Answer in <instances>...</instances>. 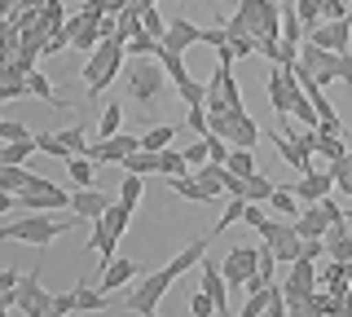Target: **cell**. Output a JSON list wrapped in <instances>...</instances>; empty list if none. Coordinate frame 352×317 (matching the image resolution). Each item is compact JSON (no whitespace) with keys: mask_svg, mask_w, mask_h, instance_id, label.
Instances as JSON below:
<instances>
[{"mask_svg":"<svg viewBox=\"0 0 352 317\" xmlns=\"http://www.w3.org/2000/svg\"><path fill=\"white\" fill-rule=\"evenodd\" d=\"M27 93H31V97H40V102H49V106H66V102H62V97H58V93H53V84H49V80H44V75H40V71H27Z\"/></svg>","mask_w":352,"mask_h":317,"instance_id":"obj_36","label":"cell"},{"mask_svg":"<svg viewBox=\"0 0 352 317\" xmlns=\"http://www.w3.org/2000/svg\"><path fill=\"white\" fill-rule=\"evenodd\" d=\"M62 234H66V221H58V216H49V212H31V216H22V221L0 229L5 243H31V247H49V243H58Z\"/></svg>","mask_w":352,"mask_h":317,"instance_id":"obj_4","label":"cell"},{"mask_svg":"<svg viewBox=\"0 0 352 317\" xmlns=\"http://www.w3.org/2000/svg\"><path fill=\"white\" fill-rule=\"evenodd\" d=\"M242 212H247V199L229 194V199H225V212H220V221H216V229H212V238H216V234H225L229 225H238V221H242Z\"/></svg>","mask_w":352,"mask_h":317,"instance_id":"obj_35","label":"cell"},{"mask_svg":"<svg viewBox=\"0 0 352 317\" xmlns=\"http://www.w3.org/2000/svg\"><path fill=\"white\" fill-rule=\"evenodd\" d=\"M18 203L27 207V212H62V207H71V194H66L62 185L36 177L27 190H18Z\"/></svg>","mask_w":352,"mask_h":317,"instance_id":"obj_9","label":"cell"},{"mask_svg":"<svg viewBox=\"0 0 352 317\" xmlns=\"http://www.w3.org/2000/svg\"><path fill=\"white\" fill-rule=\"evenodd\" d=\"M62 146L66 150H71V155H84V150H88V137H84V124H71V128H62Z\"/></svg>","mask_w":352,"mask_h":317,"instance_id":"obj_45","label":"cell"},{"mask_svg":"<svg viewBox=\"0 0 352 317\" xmlns=\"http://www.w3.org/2000/svg\"><path fill=\"white\" fill-rule=\"evenodd\" d=\"M159 62H163V71H168L172 84H185V80H190V71H185V53H176V49L163 45L159 49Z\"/></svg>","mask_w":352,"mask_h":317,"instance_id":"obj_29","label":"cell"},{"mask_svg":"<svg viewBox=\"0 0 352 317\" xmlns=\"http://www.w3.org/2000/svg\"><path fill=\"white\" fill-rule=\"evenodd\" d=\"M124 172H141V177L159 172V150H132V155L124 159Z\"/></svg>","mask_w":352,"mask_h":317,"instance_id":"obj_33","label":"cell"},{"mask_svg":"<svg viewBox=\"0 0 352 317\" xmlns=\"http://www.w3.org/2000/svg\"><path fill=\"white\" fill-rule=\"evenodd\" d=\"M225 168L238 172V177H251V172H260V168H256V155H251V146H229Z\"/></svg>","mask_w":352,"mask_h":317,"instance_id":"obj_28","label":"cell"},{"mask_svg":"<svg viewBox=\"0 0 352 317\" xmlns=\"http://www.w3.org/2000/svg\"><path fill=\"white\" fill-rule=\"evenodd\" d=\"M313 291H317V260L300 256L291 265V278L282 282V295H286V304H291V313H304V304H308Z\"/></svg>","mask_w":352,"mask_h":317,"instance_id":"obj_6","label":"cell"},{"mask_svg":"<svg viewBox=\"0 0 352 317\" xmlns=\"http://www.w3.org/2000/svg\"><path fill=\"white\" fill-rule=\"evenodd\" d=\"M198 278H203V291L216 300V313H229V278H225V269L216 265V260H207L203 256V265H198Z\"/></svg>","mask_w":352,"mask_h":317,"instance_id":"obj_15","label":"cell"},{"mask_svg":"<svg viewBox=\"0 0 352 317\" xmlns=\"http://www.w3.org/2000/svg\"><path fill=\"white\" fill-rule=\"evenodd\" d=\"M304 40H313V45H322V49H335V53H348L352 18H326V23H317Z\"/></svg>","mask_w":352,"mask_h":317,"instance_id":"obj_11","label":"cell"},{"mask_svg":"<svg viewBox=\"0 0 352 317\" xmlns=\"http://www.w3.org/2000/svg\"><path fill=\"white\" fill-rule=\"evenodd\" d=\"M207 159L225 163V159H229V141H225V137H216V133H207Z\"/></svg>","mask_w":352,"mask_h":317,"instance_id":"obj_48","label":"cell"},{"mask_svg":"<svg viewBox=\"0 0 352 317\" xmlns=\"http://www.w3.org/2000/svg\"><path fill=\"white\" fill-rule=\"evenodd\" d=\"M326 260H352V238H348V221H335L326 229Z\"/></svg>","mask_w":352,"mask_h":317,"instance_id":"obj_21","label":"cell"},{"mask_svg":"<svg viewBox=\"0 0 352 317\" xmlns=\"http://www.w3.org/2000/svg\"><path fill=\"white\" fill-rule=\"evenodd\" d=\"M335 190H339V194H348V199H352V172H344V177H335Z\"/></svg>","mask_w":352,"mask_h":317,"instance_id":"obj_60","label":"cell"},{"mask_svg":"<svg viewBox=\"0 0 352 317\" xmlns=\"http://www.w3.org/2000/svg\"><path fill=\"white\" fill-rule=\"evenodd\" d=\"M176 97H181L185 106H203V102H207V84H203V80H194V75H190L185 84H176Z\"/></svg>","mask_w":352,"mask_h":317,"instance_id":"obj_42","label":"cell"},{"mask_svg":"<svg viewBox=\"0 0 352 317\" xmlns=\"http://www.w3.org/2000/svg\"><path fill=\"white\" fill-rule=\"evenodd\" d=\"M256 234L264 238V243L273 247V256H278V265H295L300 260V247H304V238H300V229H295V221H286V216H278V221H264Z\"/></svg>","mask_w":352,"mask_h":317,"instance_id":"obj_5","label":"cell"},{"mask_svg":"<svg viewBox=\"0 0 352 317\" xmlns=\"http://www.w3.org/2000/svg\"><path fill=\"white\" fill-rule=\"evenodd\" d=\"M220 269H225L229 287H242V282L260 269V247H234L225 260H220Z\"/></svg>","mask_w":352,"mask_h":317,"instance_id":"obj_13","label":"cell"},{"mask_svg":"<svg viewBox=\"0 0 352 317\" xmlns=\"http://www.w3.org/2000/svg\"><path fill=\"white\" fill-rule=\"evenodd\" d=\"M124 40L119 36H106L102 45H97L93 53H88V62H84V71H80V80L88 84V97H102L110 84H115V75L124 71Z\"/></svg>","mask_w":352,"mask_h":317,"instance_id":"obj_1","label":"cell"},{"mask_svg":"<svg viewBox=\"0 0 352 317\" xmlns=\"http://www.w3.org/2000/svg\"><path fill=\"white\" fill-rule=\"evenodd\" d=\"M291 190L300 194V203H317V199H326V194L335 190V177H330V168H326V172H317V168H313V172H304V177L295 181Z\"/></svg>","mask_w":352,"mask_h":317,"instance_id":"obj_17","label":"cell"},{"mask_svg":"<svg viewBox=\"0 0 352 317\" xmlns=\"http://www.w3.org/2000/svg\"><path fill=\"white\" fill-rule=\"evenodd\" d=\"M264 93H269L273 115L286 119V115H291V102L300 97V75H295V67H273L269 80H264Z\"/></svg>","mask_w":352,"mask_h":317,"instance_id":"obj_7","label":"cell"},{"mask_svg":"<svg viewBox=\"0 0 352 317\" xmlns=\"http://www.w3.org/2000/svg\"><path fill=\"white\" fill-rule=\"evenodd\" d=\"M102 221H106L110 229H115V234H119V238H124V234H128V221H132V207H124V203H119V199H115V203H110V207H106V216H102Z\"/></svg>","mask_w":352,"mask_h":317,"instance_id":"obj_41","label":"cell"},{"mask_svg":"<svg viewBox=\"0 0 352 317\" xmlns=\"http://www.w3.org/2000/svg\"><path fill=\"white\" fill-rule=\"evenodd\" d=\"M203 45H212V49L229 45V31H225V23H220V27H203Z\"/></svg>","mask_w":352,"mask_h":317,"instance_id":"obj_52","label":"cell"},{"mask_svg":"<svg viewBox=\"0 0 352 317\" xmlns=\"http://www.w3.org/2000/svg\"><path fill=\"white\" fill-rule=\"evenodd\" d=\"M185 159H190V168H198V163H207V137H198L190 150H185Z\"/></svg>","mask_w":352,"mask_h":317,"instance_id":"obj_56","label":"cell"},{"mask_svg":"<svg viewBox=\"0 0 352 317\" xmlns=\"http://www.w3.org/2000/svg\"><path fill=\"white\" fill-rule=\"evenodd\" d=\"M172 137H176V124H154L141 133V150H163V146H172Z\"/></svg>","mask_w":352,"mask_h":317,"instance_id":"obj_37","label":"cell"},{"mask_svg":"<svg viewBox=\"0 0 352 317\" xmlns=\"http://www.w3.org/2000/svg\"><path fill=\"white\" fill-rule=\"evenodd\" d=\"M93 168H97V163L88 159V155H71V159H66V172H71L75 190H84V185H93Z\"/></svg>","mask_w":352,"mask_h":317,"instance_id":"obj_34","label":"cell"},{"mask_svg":"<svg viewBox=\"0 0 352 317\" xmlns=\"http://www.w3.org/2000/svg\"><path fill=\"white\" fill-rule=\"evenodd\" d=\"M335 75H339V84H344V89H352V53H339Z\"/></svg>","mask_w":352,"mask_h":317,"instance_id":"obj_53","label":"cell"},{"mask_svg":"<svg viewBox=\"0 0 352 317\" xmlns=\"http://www.w3.org/2000/svg\"><path fill=\"white\" fill-rule=\"evenodd\" d=\"M128 53H132V58H159V49H163V40H154L150 36V31H137V36H132L128 40V45H124Z\"/></svg>","mask_w":352,"mask_h":317,"instance_id":"obj_39","label":"cell"},{"mask_svg":"<svg viewBox=\"0 0 352 317\" xmlns=\"http://www.w3.org/2000/svg\"><path fill=\"white\" fill-rule=\"evenodd\" d=\"M269 207L278 216H286V221H295V216H300V194H295L291 185H278V190L269 194Z\"/></svg>","mask_w":352,"mask_h":317,"instance_id":"obj_24","label":"cell"},{"mask_svg":"<svg viewBox=\"0 0 352 317\" xmlns=\"http://www.w3.org/2000/svg\"><path fill=\"white\" fill-rule=\"evenodd\" d=\"M110 203H115L110 194H102L97 185H84V190L71 194V216H75V221H97V216H106Z\"/></svg>","mask_w":352,"mask_h":317,"instance_id":"obj_14","label":"cell"},{"mask_svg":"<svg viewBox=\"0 0 352 317\" xmlns=\"http://www.w3.org/2000/svg\"><path fill=\"white\" fill-rule=\"evenodd\" d=\"M132 150H141V137H132V133H115V137H97L93 146L84 150L93 163H124Z\"/></svg>","mask_w":352,"mask_h":317,"instance_id":"obj_10","label":"cell"},{"mask_svg":"<svg viewBox=\"0 0 352 317\" xmlns=\"http://www.w3.org/2000/svg\"><path fill=\"white\" fill-rule=\"evenodd\" d=\"M313 155H322V159H344V155H348V146H344V137H339V133H322V128H317V146H313Z\"/></svg>","mask_w":352,"mask_h":317,"instance_id":"obj_32","label":"cell"},{"mask_svg":"<svg viewBox=\"0 0 352 317\" xmlns=\"http://www.w3.org/2000/svg\"><path fill=\"white\" fill-rule=\"evenodd\" d=\"M106 9H110V0H84V14L88 18H102Z\"/></svg>","mask_w":352,"mask_h":317,"instance_id":"obj_59","label":"cell"},{"mask_svg":"<svg viewBox=\"0 0 352 317\" xmlns=\"http://www.w3.org/2000/svg\"><path fill=\"white\" fill-rule=\"evenodd\" d=\"M31 181H36V172H31V168H22V163H0V190L18 194V190H27Z\"/></svg>","mask_w":352,"mask_h":317,"instance_id":"obj_22","label":"cell"},{"mask_svg":"<svg viewBox=\"0 0 352 317\" xmlns=\"http://www.w3.org/2000/svg\"><path fill=\"white\" fill-rule=\"evenodd\" d=\"M14 309L27 313V317H49L53 295L40 287V269H31V273H22V278H18V287H14Z\"/></svg>","mask_w":352,"mask_h":317,"instance_id":"obj_8","label":"cell"},{"mask_svg":"<svg viewBox=\"0 0 352 317\" xmlns=\"http://www.w3.org/2000/svg\"><path fill=\"white\" fill-rule=\"evenodd\" d=\"M190 313H194V317H212V313H216V300H212L207 291H194V295H190Z\"/></svg>","mask_w":352,"mask_h":317,"instance_id":"obj_47","label":"cell"},{"mask_svg":"<svg viewBox=\"0 0 352 317\" xmlns=\"http://www.w3.org/2000/svg\"><path fill=\"white\" fill-rule=\"evenodd\" d=\"M141 27H146L154 40H163V31H168V23H163V14H159L154 5H150V9H141Z\"/></svg>","mask_w":352,"mask_h":317,"instance_id":"obj_46","label":"cell"},{"mask_svg":"<svg viewBox=\"0 0 352 317\" xmlns=\"http://www.w3.org/2000/svg\"><path fill=\"white\" fill-rule=\"evenodd\" d=\"M269 141L278 146V155H282L286 163H291V168L300 172V177H304V172H313V155H308V150H304L295 137H286V133H269Z\"/></svg>","mask_w":352,"mask_h":317,"instance_id":"obj_18","label":"cell"},{"mask_svg":"<svg viewBox=\"0 0 352 317\" xmlns=\"http://www.w3.org/2000/svg\"><path fill=\"white\" fill-rule=\"evenodd\" d=\"M344 172H352V150L344 159H330V177H344Z\"/></svg>","mask_w":352,"mask_h":317,"instance_id":"obj_58","label":"cell"},{"mask_svg":"<svg viewBox=\"0 0 352 317\" xmlns=\"http://www.w3.org/2000/svg\"><path fill=\"white\" fill-rule=\"evenodd\" d=\"M18 137H31L27 124H14V119H0V141H18Z\"/></svg>","mask_w":352,"mask_h":317,"instance_id":"obj_51","label":"cell"},{"mask_svg":"<svg viewBox=\"0 0 352 317\" xmlns=\"http://www.w3.org/2000/svg\"><path fill=\"white\" fill-rule=\"evenodd\" d=\"M282 40L304 45V23H300V9L295 5H282Z\"/></svg>","mask_w":352,"mask_h":317,"instance_id":"obj_38","label":"cell"},{"mask_svg":"<svg viewBox=\"0 0 352 317\" xmlns=\"http://www.w3.org/2000/svg\"><path fill=\"white\" fill-rule=\"evenodd\" d=\"M102 40H106V36H102V23H97V18H88V23H84L80 31H75V40H71V45L80 49V53H93L97 45H102Z\"/></svg>","mask_w":352,"mask_h":317,"instance_id":"obj_31","label":"cell"},{"mask_svg":"<svg viewBox=\"0 0 352 317\" xmlns=\"http://www.w3.org/2000/svg\"><path fill=\"white\" fill-rule=\"evenodd\" d=\"M295 229H300V238H326V229H330L326 207L322 203H304L300 216H295Z\"/></svg>","mask_w":352,"mask_h":317,"instance_id":"obj_19","label":"cell"},{"mask_svg":"<svg viewBox=\"0 0 352 317\" xmlns=\"http://www.w3.org/2000/svg\"><path fill=\"white\" fill-rule=\"evenodd\" d=\"M36 150H40V155H53V159H71V150H66L62 146V137L58 133H36Z\"/></svg>","mask_w":352,"mask_h":317,"instance_id":"obj_43","label":"cell"},{"mask_svg":"<svg viewBox=\"0 0 352 317\" xmlns=\"http://www.w3.org/2000/svg\"><path fill=\"white\" fill-rule=\"evenodd\" d=\"M146 273V265H137V260H110V265H102V278H97V287H102L106 295H115V291H124V287H132V282Z\"/></svg>","mask_w":352,"mask_h":317,"instance_id":"obj_12","label":"cell"},{"mask_svg":"<svg viewBox=\"0 0 352 317\" xmlns=\"http://www.w3.org/2000/svg\"><path fill=\"white\" fill-rule=\"evenodd\" d=\"M18 278H22L18 269H0V295H5V291H14V287H18Z\"/></svg>","mask_w":352,"mask_h":317,"instance_id":"obj_57","label":"cell"},{"mask_svg":"<svg viewBox=\"0 0 352 317\" xmlns=\"http://www.w3.org/2000/svg\"><path fill=\"white\" fill-rule=\"evenodd\" d=\"M181 278V265L176 260H168L163 269H154V273H141V282L128 291V313H141V317H150L154 309H159V300L168 295V287Z\"/></svg>","mask_w":352,"mask_h":317,"instance_id":"obj_3","label":"cell"},{"mask_svg":"<svg viewBox=\"0 0 352 317\" xmlns=\"http://www.w3.org/2000/svg\"><path fill=\"white\" fill-rule=\"evenodd\" d=\"M141 194H146V177H141V172H124V185H119V203L137 212Z\"/></svg>","mask_w":352,"mask_h":317,"instance_id":"obj_27","label":"cell"},{"mask_svg":"<svg viewBox=\"0 0 352 317\" xmlns=\"http://www.w3.org/2000/svg\"><path fill=\"white\" fill-rule=\"evenodd\" d=\"M115 243H119V234L102 221V216H97V221H93V234H88V251H93L102 265H110V260H115Z\"/></svg>","mask_w":352,"mask_h":317,"instance_id":"obj_20","label":"cell"},{"mask_svg":"<svg viewBox=\"0 0 352 317\" xmlns=\"http://www.w3.org/2000/svg\"><path fill=\"white\" fill-rule=\"evenodd\" d=\"M269 216H264V207L260 203H247V212H242V225H251V229H260Z\"/></svg>","mask_w":352,"mask_h":317,"instance_id":"obj_54","label":"cell"},{"mask_svg":"<svg viewBox=\"0 0 352 317\" xmlns=\"http://www.w3.org/2000/svg\"><path fill=\"white\" fill-rule=\"evenodd\" d=\"M163 45L176 49V53H185V49H194V45H203V27L190 23V18H168V31H163Z\"/></svg>","mask_w":352,"mask_h":317,"instance_id":"obj_16","label":"cell"},{"mask_svg":"<svg viewBox=\"0 0 352 317\" xmlns=\"http://www.w3.org/2000/svg\"><path fill=\"white\" fill-rule=\"evenodd\" d=\"M18 203V194H9V190H0V216H5L9 212V207H14Z\"/></svg>","mask_w":352,"mask_h":317,"instance_id":"obj_61","label":"cell"},{"mask_svg":"<svg viewBox=\"0 0 352 317\" xmlns=\"http://www.w3.org/2000/svg\"><path fill=\"white\" fill-rule=\"evenodd\" d=\"M269 295H273V282L264 291H251L247 295V304H242V317H260V313H269Z\"/></svg>","mask_w":352,"mask_h":317,"instance_id":"obj_44","label":"cell"},{"mask_svg":"<svg viewBox=\"0 0 352 317\" xmlns=\"http://www.w3.org/2000/svg\"><path fill=\"white\" fill-rule=\"evenodd\" d=\"M185 124H190L198 137H207V106H190V115H185Z\"/></svg>","mask_w":352,"mask_h":317,"instance_id":"obj_49","label":"cell"},{"mask_svg":"<svg viewBox=\"0 0 352 317\" xmlns=\"http://www.w3.org/2000/svg\"><path fill=\"white\" fill-rule=\"evenodd\" d=\"M273 190H278V185L264 177V172H251V177H247V190H242V194H247V203H269Z\"/></svg>","mask_w":352,"mask_h":317,"instance_id":"obj_40","label":"cell"},{"mask_svg":"<svg viewBox=\"0 0 352 317\" xmlns=\"http://www.w3.org/2000/svg\"><path fill=\"white\" fill-rule=\"evenodd\" d=\"M106 304L110 300L102 287H75V313H102Z\"/></svg>","mask_w":352,"mask_h":317,"instance_id":"obj_26","label":"cell"},{"mask_svg":"<svg viewBox=\"0 0 352 317\" xmlns=\"http://www.w3.org/2000/svg\"><path fill=\"white\" fill-rule=\"evenodd\" d=\"M124 84L137 106H154L163 97V89H168V71H163L159 58H132L124 71Z\"/></svg>","mask_w":352,"mask_h":317,"instance_id":"obj_2","label":"cell"},{"mask_svg":"<svg viewBox=\"0 0 352 317\" xmlns=\"http://www.w3.org/2000/svg\"><path fill=\"white\" fill-rule=\"evenodd\" d=\"M260 141V124L251 115H234V128H229V146H251L256 150Z\"/></svg>","mask_w":352,"mask_h":317,"instance_id":"obj_23","label":"cell"},{"mask_svg":"<svg viewBox=\"0 0 352 317\" xmlns=\"http://www.w3.org/2000/svg\"><path fill=\"white\" fill-rule=\"evenodd\" d=\"M115 133H124V106H119V102H106L102 119H97V137H115Z\"/></svg>","mask_w":352,"mask_h":317,"instance_id":"obj_30","label":"cell"},{"mask_svg":"<svg viewBox=\"0 0 352 317\" xmlns=\"http://www.w3.org/2000/svg\"><path fill=\"white\" fill-rule=\"evenodd\" d=\"M185 172H194L190 159H185V150L163 146V150H159V177H185Z\"/></svg>","mask_w":352,"mask_h":317,"instance_id":"obj_25","label":"cell"},{"mask_svg":"<svg viewBox=\"0 0 352 317\" xmlns=\"http://www.w3.org/2000/svg\"><path fill=\"white\" fill-rule=\"evenodd\" d=\"M66 313H75V291L53 295V309H49V317H66Z\"/></svg>","mask_w":352,"mask_h":317,"instance_id":"obj_50","label":"cell"},{"mask_svg":"<svg viewBox=\"0 0 352 317\" xmlns=\"http://www.w3.org/2000/svg\"><path fill=\"white\" fill-rule=\"evenodd\" d=\"M322 14H326V18H352V5H348V0H326Z\"/></svg>","mask_w":352,"mask_h":317,"instance_id":"obj_55","label":"cell"}]
</instances>
